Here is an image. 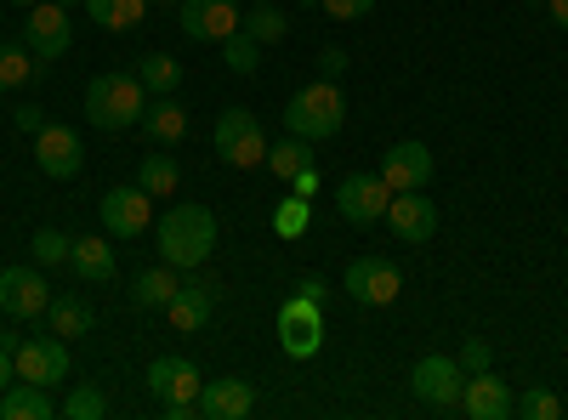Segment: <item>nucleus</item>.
<instances>
[{"label":"nucleus","mask_w":568,"mask_h":420,"mask_svg":"<svg viewBox=\"0 0 568 420\" xmlns=\"http://www.w3.org/2000/svg\"><path fill=\"white\" fill-rule=\"evenodd\" d=\"M154 245H160V262L194 273L216 250V216L205 205H171L165 216H154Z\"/></svg>","instance_id":"nucleus-1"},{"label":"nucleus","mask_w":568,"mask_h":420,"mask_svg":"<svg viewBox=\"0 0 568 420\" xmlns=\"http://www.w3.org/2000/svg\"><path fill=\"white\" fill-rule=\"evenodd\" d=\"M142 109H149V85L136 80V69L131 74L109 69L85 80V120L98 131H131L142 125Z\"/></svg>","instance_id":"nucleus-2"},{"label":"nucleus","mask_w":568,"mask_h":420,"mask_svg":"<svg viewBox=\"0 0 568 420\" xmlns=\"http://www.w3.org/2000/svg\"><path fill=\"white\" fill-rule=\"evenodd\" d=\"M342 125H347V98L336 91V80H324V74L284 103V131L307 136V143H329Z\"/></svg>","instance_id":"nucleus-3"},{"label":"nucleus","mask_w":568,"mask_h":420,"mask_svg":"<svg viewBox=\"0 0 568 420\" xmlns=\"http://www.w3.org/2000/svg\"><path fill=\"white\" fill-rule=\"evenodd\" d=\"M216 154L227 165H240V171L267 165V131H262V120L251 109H222L216 114Z\"/></svg>","instance_id":"nucleus-4"},{"label":"nucleus","mask_w":568,"mask_h":420,"mask_svg":"<svg viewBox=\"0 0 568 420\" xmlns=\"http://www.w3.org/2000/svg\"><path fill=\"white\" fill-rule=\"evenodd\" d=\"M278 347H284V358H296V363L318 358V347H324V307L307 301V296H284V307H278Z\"/></svg>","instance_id":"nucleus-5"},{"label":"nucleus","mask_w":568,"mask_h":420,"mask_svg":"<svg viewBox=\"0 0 568 420\" xmlns=\"http://www.w3.org/2000/svg\"><path fill=\"white\" fill-rule=\"evenodd\" d=\"M342 290H347L358 307H393V301L404 296V273H398L387 256H358V262H347V273H342Z\"/></svg>","instance_id":"nucleus-6"},{"label":"nucleus","mask_w":568,"mask_h":420,"mask_svg":"<svg viewBox=\"0 0 568 420\" xmlns=\"http://www.w3.org/2000/svg\"><path fill=\"white\" fill-rule=\"evenodd\" d=\"M387 205H393V188L382 182V171H353V176L336 182V211L353 227H375L387 216Z\"/></svg>","instance_id":"nucleus-7"},{"label":"nucleus","mask_w":568,"mask_h":420,"mask_svg":"<svg viewBox=\"0 0 568 420\" xmlns=\"http://www.w3.org/2000/svg\"><path fill=\"white\" fill-rule=\"evenodd\" d=\"M23 45L34 52L40 69L58 63L69 45H74V18L58 7V0H40V7H29V18H23Z\"/></svg>","instance_id":"nucleus-8"},{"label":"nucleus","mask_w":568,"mask_h":420,"mask_svg":"<svg viewBox=\"0 0 568 420\" xmlns=\"http://www.w3.org/2000/svg\"><path fill=\"white\" fill-rule=\"evenodd\" d=\"M216 301H222V285L216 278H205L200 267L176 285V296H171V307H165V318H171V330L176 336H194V330H205L211 324V313H216Z\"/></svg>","instance_id":"nucleus-9"},{"label":"nucleus","mask_w":568,"mask_h":420,"mask_svg":"<svg viewBox=\"0 0 568 420\" xmlns=\"http://www.w3.org/2000/svg\"><path fill=\"white\" fill-rule=\"evenodd\" d=\"M460 392H466V369H460V358H449V352H426V358L415 363V398H420L426 409H460Z\"/></svg>","instance_id":"nucleus-10"},{"label":"nucleus","mask_w":568,"mask_h":420,"mask_svg":"<svg viewBox=\"0 0 568 420\" xmlns=\"http://www.w3.org/2000/svg\"><path fill=\"white\" fill-rule=\"evenodd\" d=\"M12 363H18V381L58 387V381H69V341L63 336H23Z\"/></svg>","instance_id":"nucleus-11"},{"label":"nucleus","mask_w":568,"mask_h":420,"mask_svg":"<svg viewBox=\"0 0 568 420\" xmlns=\"http://www.w3.org/2000/svg\"><path fill=\"white\" fill-rule=\"evenodd\" d=\"M34 165H40V176H52V182L80 176V165H85V143H80V131L45 120V125L34 131Z\"/></svg>","instance_id":"nucleus-12"},{"label":"nucleus","mask_w":568,"mask_h":420,"mask_svg":"<svg viewBox=\"0 0 568 420\" xmlns=\"http://www.w3.org/2000/svg\"><path fill=\"white\" fill-rule=\"evenodd\" d=\"M154 227V194L142 188H109L103 194V233H114V239H142V233Z\"/></svg>","instance_id":"nucleus-13"},{"label":"nucleus","mask_w":568,"mask_h":420,"mask_svg":"<svg viewBox=\"0 0 568 420\" xmlns=\"http://www.w3.org/2000/svg\"><path fill=\"white\" fill-rule=\"evenodd\" d=\"M52 307V285L40 278V267H0V313L7 318H40Z\"/></svg>","instance_id":"nucleus-14"},{"label":"nucleus","mask_w":568,"mask_h":420,"mask_svg":"<svg viewBox=\"0 0 568 420\" xmlns=\"http://www.w3.org/2000/svg\"><path fill=\"white\" fill-rule=\"evenodd\" d=\"M240 0H182L176 7V29L187 40H227L240 34Z\"/></svg>","instance_id":"nucleus-15"},{"label":"nucleus","mask_w":568,"mask_h":420,"mask_svg":"<svg viewBox=\"0 0 568 420\" xmlns=\"http://www.w3.org/2000/svg\"><path fill=\"white\" fill-rule=\"evenodd\" d=\"M382 222L398 233V245H426L438 233V205L426 199V188H409V194H393Z\"/></svg>","instance_id":"nucleus-16"},{"label":"nucleus","mask_w":568,"mask_h":420,"mask_svg":"<svg viewBox=\"0 0 568 420\" xmlns=\"http://www.w3.org/2000/svg\"><path fill=\"white\" fill-rule=\"evenodd\" d=\"M460 409H466V420H511L517 414V392H511V381L495 376V369H478V376H466Z\"/></svg>","instance_id":"nucleus-17"},{"label":"nucleus","mask_w":568,"mask_h":420,"mask_svg":"<svg viewBox=\"0 0 568 420\" xmlns=\"http://www.w3.org/2000/svg\"><path fill=\"white\" fill-rule=\"evenodd\" d=\"M200 387H205V376L187 358H176V352H165V358L149 363V392L160 403H200Z\"/></svg>","instance_id":"nucleus-18"},{"label":"nucleus","mask_w":568,"mask_h":420,"mask_svg":"<svg viewBox=\"0 0 568 420\" xmlns=\"http://www.w3.org/2000/svg\"><path fill=\"white\" fill-rule=\"evenodd\" d=\"M382 182L393 194L426 188V182H433V148H426V143H393L382 154Z\"/></svg>","instance_id":"nucleus-19"},{"label":"nucleus","mask_w":568,"mask_h":420,"mask_svg":"<svg viewBox=\"0 0 568 420\" xmlns=\"http://www.w3.org/2000/svg\"><path fill=\"white\" fill-rule=\"evenodd\" d=\"M251 409H256V387L245 376H222V381L200 387V414L205 420H245Z\"/></svg>","instance_id":"nucleus-20"},{"label":"nucleus","mask_w":568,"mask_h":420,"mask_svg":"<svg viewBox=\"0 0 568 420\" xmlns=\"http://www.w3.org/2000/svg\"><path fill=\"white\" fill-rule=\"evenodd\" d=\"M142 136H149L154 148H176L182 136H187V109L176 103V91L149 98V109H142Z\"/></svg>","instance_id":"nucleus-21"},{"label":"nucleus","mask_w":568,"mask_h":420,"mask_svg":"<svg viewBox=\"0 0 568 420\" xmlns=\"http://www.w3.org/2000/svg\"><path fill=\"white\" fill-rule=\"evenodd\" d=\"M176 285H182V267H171V262L142 267V273L131 278V307H136V313H165L171 296H176Z\"/></svg>","instance_id":"nucleus-22"},{"label":"nucleus","mask_w":568,"mask_h":420,"mask_svg":"<svg viewBox=\"0 0 568 420\" xmlns=\"http://www.w3.org/2000/svg\"><path fill=\"white\" fill-rule=\"evenodd\" d=\"M58 414V398L52 387H34V381H12L0 392V420H52Z\"/></svg>","instance_id":"nucleus-23"},{"label":"nucleus","mask_w":568,"mask_h":420,"mask_svg":"<svg viewBox=\"0 0 568 420\" xmlns=\"http://www.w3.org/2000/svg\"><path fill=\"white\" fill-rule=\"evenodd\" d=\"M45 318H52V336H63V341H80V336H91V324H98V313H91V301H85L80 290H63V296H52Z\"/></svg>","instance_id":"nucleus-24"},{"label":"nucleus","mask_w":568,"mask_h":420,"mask_svg":"<svg viewBox=\"0 0 568 420\" xmlns=\"http://www.w3.org/2000/svg\"><path fill=\"white\" fill-rule=\"evenodd\" d=\"M69 267H74L80 285H109V278H114V250L103 245V233H91V239H74Z\"/></svg>","instance_id":"nucleus-25"},{"label":"nucleus","mask_w":568,"mask_h":420,"mask_svg":"<svg viewBox=\"0 0 568 420\" xmlns=\"http://www.w3.org/2000/svg\"><path fill=\"white\" fill-rule=\"evenodd\" d=\"M318 154H313V143H307V136H296V131H284L278 136V143H267V171L278 176V182H291L302 165H313Z\"/></svg>","instance_id":"nucleus-26"},{"label":"nucleus","mask_w":568,"mask_h":420,"mask_svg":"<svg viewBox=\"0 0 568 420\" xmlns=\"http://www.w3.org/2000/svg\"><path fill=\"white\" fill-rule=\"evenodd\" d=\"M136 80L149 85V98H165V91L182 85V63H176L171 52H142V58H136Z\"/></svg>","instance_id":"nucleus-27"},{"label":"nucleus","mask_w":568,"mask_h":420,"mask_svg":"<svg viewBox=\"0 0 568 420\" xmlns=\"http://www.w3.org/2000/svg\"><path fill=\"white\" fill-rule=\"evenodd\" d=\"M85 12L98 18V29L125 34V29H136L142 18H149V0H85Z\"/></svg>","instance_id":"nucleus-28"},{"label":"nucleus","mask_w":568,"mask_h":420,"mask_svg":"<svg viewBox=\"0 0 568 420\" xmlns=\"http://www.w3.org/2000/svg\"><path fill=\"white\" fill-rule=\"evenodd\" d=\"M136 182H142V188H149L154 199H171V194H176V182H182V171H176V160H171V154H142Z\"/></svg>","instance_id":"nucleus-29"},{"label":"nucleus","mask_w":568,"mask_h":420,"mask_svg":"<svg viewBox=\"0 0 568 420\" xmlns=\"http://www.w3.org/2000/svg\"><path fill=\"white\" fill-rule=\"evenodd\" d=\"M240 29L251 34V40H262V45H273V40H284V34H291V18H284L278 7H273V0H256V7L240 18Z\"/></svg>","instance_id":"nucleus-30"},{"label":"nucleus","mask_w":568,"mask_h":420,"mask_svg":"<svg viewBox=\"0 0 568 420\" xmlns=\"http://www.w3.org/2000/svg\"><path fill=\"white\" fill-rule=\"evenodd\" d=\"M40 74V63H34V52L18 40V45H0V91H18V85H29Z\"/></svg>","instance_id":"nucleus-31"},{"label":"nucleus","mask_w":568,"mask_h":420,"mask_svg":"<svg viewBox=\"0 0 568 420\" xmlns=\"http://www.w3.org/2000/svg\"><path fill=\"white\" fill-rule=\"evenodd\" d=\"M222 63H227L233 74H256V69H262V40H251L245 29L227 34V40H222Z\"/></svg>","instance_id":"nucleus-32"},{"label":"nucleus","mask_w":568,"mask_h":420,"mask_svg":"<svg viewBox=\"0 0 568 420\" xmlns=\"http://www.w3.org/2000/svg\"><path fill=\"white\" fill-rule=\"evenodd\" d=\"M58 414H63V420H103V414H109V398H103V387H74V392L58 403Z\"/></svg>","instance_id":"nucleus-33"},{"label":"nucleus","mask_w":568,"mask_h":420,"mask_svg":"<svg viewBox=\"0 0 568 420\" xmlns=\"http://www.w3.org/2000/svg\"><path fill=\"white\" fill-rule=\"evenodd\" d=\"M69 250H74V239H69V233H58V227H40L34 239H29L34 267H58V262H69Z\"/></svg>","instance_id":"nucleus-34"},{"label":"nucleus","mask_w":568,"mask_h":420,"mask_svg":"<svg viewBox=\"0 0 568 420\" xmlns=\"http://www.w3.org/2000/svg\"><path fill=\"white\" fill-rule=\"evenodd\" d=\"M307 222H313V205L307 199H278V211H273V233H278V239H302V233H307Z\"/></svg>","instance_id":"nucleus-35"},{"label":"nucleus","mask_w":568,"mask_h":420,"mask_svg":"<svg viewBox=\"0 0 568 420\" xmlns=\"http://www.w3.org/2000/svg\"><path fill=\"white\" fill-rule=\"evenodd\" d=\"M517 414H524V420H557L562 414V398L546 392V387H529V392H517Z\"/></svg>","instance_id":"nucleus-36"},{"label":"nucleus","mask_w":568,"mask_h":420,"mask_svg":"<svg viewBox=\"0 0 568 420\" xmlns=\"http://www.w3.org/2000/svg\"><path fill=\"white\" fill-rule=\"evenodd\" d=\"M489 363H495V347L484 336H466L460 341V369H466V376H478V369H489Z\"/></svg>","instance_id":"nucleus-37"},{"label":"nucleus","mask_w":568,"mask_h":420,"mask_svg":"<svg viewBox=\"0 0 568 420\" xmlns=\"http://www.w3.org/2000/svg\"><path fill=\"white\" fill-rule=\"evenodd\" d=\"M324 12L336 18V23H358V18L375 12V0H324Z\"/></svg>","instance_id":"nucleus-38"},{"label":"nucleus","mask_w":568,"mask_h":420,"mask_svg":"<svg viewBox=\"0 0 568 420\" xmlns=\"http://www.w3.org/2000/svg\"><path fill=\"white\" fill-rule=\"evenodd\" d=\"M318 74L324 80H342L347 74V52H342V45H324V52H318Z\"/></svg>","instance_id":"nucleus-39"},{"label":"nucleus","mask_w":568,"mask_h":420,"mask_svg":"<svg viewBox=\"0 0 568 420\" xmlns=\"http://www.w3.org/2000/svg\"><path fill=\"white\" fill-rule=\"evenodd\" d=\"M291 194H296V199H313V194H318V160L302 165V171L291 176Z\"/></svg>","instance_id":"nucleus-40"},{"label":"nucleus","mask_w":568,"mask_h":420,"mask_svg":"<svg viewBox=\"0 0 568 420\" xmlns=\"http://www.w3.org/2000/svg\"><path fill=\"white\" fill-rule=\"evenodd\" d=\"M12 120H18V125H23V131H29V136H34V131H40V125H45V114H40V109H34V103H18V109H12Z\"/></svg>","instance_id":"nucleus-41"},{"label":"nucleus","mask_w":568,"mask_h":420,"mask_svg":"<svg viewBox=\"0 0 568 420\" xmlns=\"http://www.w3.org/2000/svg\"><path fill=\"white\" fill-rule=\"evenodd\" d=\"M296 296H307V301H318V307H324V296H329V285H324V278H318V273H307V278H302V285H296Z\"/></svg>","instance_id":"nucleus-42"},{"label":"nucleus","mask_w":568,"mask_h":420,"mask_svg":"<svg viewBox=\"0 0 568 420\" xmlns=\"http://www.w3.org/2000/svg\"><path fill=\"white\" fill-rule=\"evenodd\" d=\"M160 414H165V420H194L200 403H160Z\"/></svg>","instance_id":"nucleus-43"},{"label":"nucleus","mask_w":568,"mask_h":420,"mask_svg":"<svg viewBox=\"0 0 568 420\" xmlns=\"http://www.w3.org/2000/svg\"><path fill=\"white\" fill-rule=\"evenodd\" d=\"M12 381H18V363H12V352H7V347H0V392H7Z\"/></svg>","instance_id":"nucleus-44"},{"label":"nucleus","mask_w":568,"mask_h":420,"mask_svg":"<svg viewBox=\"0 0 568 420\" xmlns=\"http://www.w3.org/2000/svg\"><path fill=\"white\" fill-rule=\"evenodd\" d=\"M546 12H551V23L568 34V0H546Z\"/></svg>","instance_id":"nucleus-45"},{"label":"nucleus","mask_w":568,"mask_h":420,"mask_svg":"<svg viewBox=\"0 0 568 420\" xmlns=\"http://www.w3.org/2000/svg\"><path fill=\"white\" fill-rule=\"evenodd\" d=\"M58 7H63V12H74V7H85V0H58Z\"/></svg>","instance_id":"nucleus-46"},{"label":"nucleus","mask_w":568,"mask_h":420,"mask_svg":"<svg viewBox=\"0 0 568 420\" xmlns=\"http://www.w3.org/2000/svg\"><path fill=\"white\" fill-rule=\"evenodd\" d=\"M12 7H23V12H29V7H40V0H12Z\"/></svg>","instance_id":"nucleus-47"},{"label":"nucleus","mask_w":568,"mask_h":420,"mask_svg":"<svg viewBox=\"0 0 568 420\" xmlns=\"http://www.w3.org/2000/svg\"><path fill=\"white\" fill-rule=\"evenodd\" d=\"M296 7H324V0H296Z\"/></svg>","instance_id":"nucleus-48"},{"label":"nucleus","mask_w":568,"mask_h":420,"mask_svg":"<svg viewBox=\"0 0 568 420\" xmlns=\"http://www.w3.org/2000/svg\"><path fill=\"white\" fill-rule=\"evenodd\" d=\"M154 7H182V0H154Z\"/></svg>","instance_id":"nucleus-49"},{"label":"nucleus","mask_w":568,"mask_h":420,"mask_svg":"<svg viewBox=\"0 0 568 420\" xmlns=\"http://www.w3.org/2000/svg\"><path fill=\"white\" fill-rule=\"evenodd\" d=\"M540 7H546V0H540Z\"/></svg>","instance_id":"nucleus-50"},{"label":"nucleus","mask_w":568,"mask_h":420,"mask_svg":"<svg viewBox=\"0 0 568 420\" xmlns=\"http://www.w3.org/2000/svg\"><path fill=\"white\" fill-rule=\"evenodd\" d=\"M251 7H256V0H251Z\"/></svg>","instance_id":"nucleus-51"}]
</instances>
